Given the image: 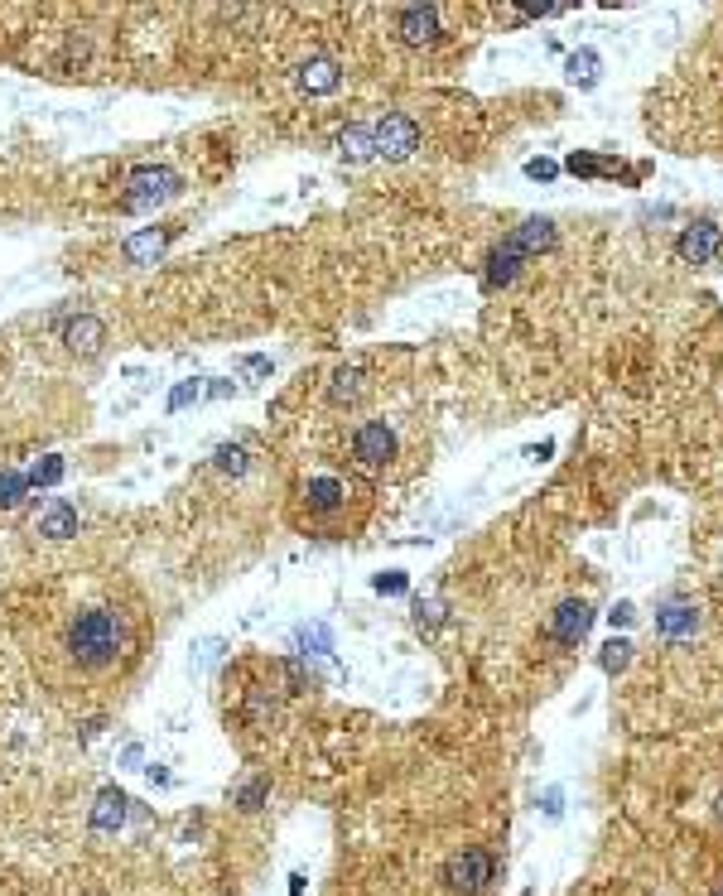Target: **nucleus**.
Masks as SVG:
<instances>
[{
	"mask_svg": "<svg viewBox=\"0 0 723 896\" xmlns=\"http://www.w3.org/2000/svg\"><path fill=\"white\" fill-rule=\"evenodd\" d=\"M632 617H636V613H632V602H617L613 613H608V622H613V627H632Z\"/></svg>",
	"mask_w": 723,
	"mask_h": 896,
	"instance_id": "33",
	"label": "nucleus"
},
{
	"mask_svg": "<svg viewBox=\"0 0 723 896\" xmlns=\"http://www.w3.org/2000/svg\"><path fill=\"white\" fill-rule=\"evenodd\" d=\"M372 588H377V593H406L410 579L400 569H386V573H377V579H372Z\"/></svg>",
	"mask_w": 723,
	"mask_h": 896,
	"instance_id": "30",
	"label": "nucleus"
},
{
	"mask_svg": "<svg viewBox=\"0 0 723 896\" xmlns=\"http://www.w3.org/2000/svg\"><path fill=\"white\" fill-rule=\"evenodd\" d=\"M126 790H116V786H107V790H97V805H92V829L97 834H111V829H121L126 824Z\"/></svg>",
	"mask_w": 723,
	"mask_h": 896,
	"instance_id": "14",
	"label": "nucleus"
},
{
	"mask_svg": "<svg viewBox=\"0 0 723 896\" xmlns=\"http://www.w3.org/2000/svg\"><path fill=\"white\" fill-rule=\"evenodd\" d=\"M521 261H531L526 251H521L511 236L501 242L492 256H487V270H482V290H501V284H511L516 280V270H521Z\"/></svg>",
	"mask_w": 723,
	"mask_h": 896,
	"instance_id": "12",
	"label": "nucleus"
},
{
	"mask_svg": "<svg viewBox=\"0 0 723 896\" xmlns=\"http://www.w3.org/2000/svg\"><path fill=\"white\" fill-rule=\"evenodd\" d=\"M400 39H406L410 48H425L439 39V10L434 5H410L400 10Z\"/></svg>",
	"mask_w": 723,
	"mask_h": 896,
	"instance_id": "13",
	"label": "nucleus"
},
{
	"mask_svg": "<svg viewBox=\"0 0 723 896\" xmlns=\"http://www.w3.org/2000/svg\"><path fill=\"white\" fill-rule=\"evenodd\" d=\"M193 651H198V655H193L198 665H217V661H222V651H227V641H222V636H208V641H198Z\"/></svg>",
	"mask_w": 723,
	"mask_h": 896,
	"instance_id": "29",
	"label": "nucleus"
},
{
	"mask_svg": "<svg viewBox=\"0 0 723 896\" xmlns=\"http://www.w3.org/2000/svg\"><path fill=\"white\" fill-rule=\"evenodd\" d=\"M338 149H343V160H372V130H367V126H352V130H343Z\"/></svg>",
	"mask_w": 723,
	"mask_h": 896,
	"instance_id": "22",
	"label": "nucleus"
},
{
	"mask_svg": "<svg viewBox=\"0 0 723 896\" xmlns=\"http://www.w3.org/2000/svg\"><path fill=\"white\" fill-rule=\"evenodd\" d=\"M598 67H603V58L594 54V48H579V54H569V77H574L579 88H594V82H598Z\"/></svg>",
	"mask_w": 723,
	"mask_h": 896,
	"instance_id": "19",
	"label": "nucleus"
},
{
	"mask_svg": "<svg viewBox=\"0 0 723 896\" xmlns=\"http://www.w3.org/2000/svg\"><path fill=\"white\" fill-rule=\"evenodd\" d=\"M290 896H305V877H299V872L290 877Z\"/></svg>",
	"mask_w": 723,
	"mask_h": 896,
	"instance_id": "34",
	"label": "nucleus"
},
{
	"mask_svg": "<svg viewBox=\"0 0 723 896\" xmlns=\"http://www.w3.org/2000/svg\"><path fill=\"white\" fill-rule=\"evenodd\" d=\"M25 492H29V478L25 472H0V511H10V506H20L25 501Z\"/></svg>",
	"mask_w": 723,
	"mask_h": 896,
	"instance_id": "25",
	"label": "nucleus"
},
{
	"mask_svg": "<svg viewBox=\"0 0 723 896\" xmlns=\"http://www.w3.org/2000/svg\"><path fill=\"white\" fill-rule=\"evenodd\" d=\"M294 82L305 92H338L343 73H338V63H333V58H309V63L294 67Z\"/></svg>",
	"mask_w": 723,
	"mask_h": 896,
	"instance_id": "15",
	"label": "nucleus"
},
{
	"mask_svg": "<svg viewBox=\"0 0 723 896\" xmlns=\"http://www.w3.org/2000/svg\"><path fill=\"white\" fill-rule=\"evenodd\" d=\"M63 343H68V352H77V357H97L102 343H107V324L92 318V314H77V318L63 324Z\"/></svg>",
	"mask_w": 723,
	"mask_h": 896,
	"instance_id": "10",
	"label": "nucleus"
},
{
	"mask_svg": "<svg viewBox=\"0 0 723 896\" xmlns=\"http://www.w3.org/2000/svg\"><path fill=\"white\" fill-rule=\"evenodd\" d=\"M63 651H68V661L88 675L111 670L130 651L126 617L116 613V607H82V613L68 622V632H63Z\"/></svg>",
	"mask_w": 723,
	"mask_h": 896,
	"instance_id": "1",
	"label": "nucleus"
},
{
	"mask_svg": "<svg viewBox=\"0 0 723 896\" xmlns=\"http://www.w3.org/2000/svg\"><path fill=\"white\" fill-rule=\"evenodd\" d=\"M588 627H594V607H588L584 598L560 602V607H554V617H550V636L564 641V646H579V641L588 636Z\"/></svg>",
	"mask_w": 723,
	"mask_h": 896,
	"instance_id": "8",
	"label": "nucleus"
},
{
	"mask_svg": "<svg viewBox=\"0 0 723 896\" xmlns=\"http://www.w3.org/2000/svg\"><path fill=\"white\" fill-rule=\"evenodd\" d=\"M294 646L305 651V655H309V651H314V655H328V651H333V632L324 627V622H314V627H299V632H294Z\"/></svg>",
	"mask_w": 723,
	"mask_h": 896,
	"instance_id": "21",
	"label": "nucleus"
},
{
	"mask_svg": "<svg viewBox=\"0 0 723 896\" xmlns=\"http://www.w3.org/2000/svg\"><path fill=\"white\" fill-rule=\"evenodd\" d=\"M415 149H419V126L410 121V116L391 111L386 121L372 126V155H381V160H410Z\"/></svg>",
	"mask_w": 723,
	"mask_h": 896,
	"instance_id": "5",
	"label": "nucleus"
},
{
	"mask_svg": "<svg viewBox=\"0 0 723 896\" xmlns=\"http://www.w3.org/2000/svg\"><path fill=\"white\" fill-rule=\"evenodd\" d=\"M656 632L661 636H695L699 632V613H695V602H666L661 613H656Z\"/></svg>",
	"mask_w": 723,
	"mask_h": 896,
	"instance_id": "16",
	"label": "nucleus"
},
{
	"mask_svg": "<svg viewBox=\"0 0 723 896\" xmlns=\"http://www.w3.org/2000/svg\"><path fill=\"white\" fill-rule=\"evenodd\" d=\"M63 472H68V463H63L58 453H48V458H39L35 468L25 472V478H29V487H58V482H63Z\"/></svg>",
	"mask_w": 723,
	"mask_h": 896,
	"instance_id": "20",
	"label": "nucleus"
},
{
	"mask_svg": "<svg viewBox=\"0 0 723 896\" xmlns=\"http://www.w3.org/2000/svg\"><path fill=\"white\" fill-rule=\"evenodd\" d=\"M212 468L222 472V478H242V472L251 468V453L242 444H222V448L212 453Z\"/></svg>",
	"mask_w": 723,
	"mask_h": 896,
	"instance_id": "18",
	"label": "nucleus"
},
{
	"mask_svg": "<svg viewBox=\"0 0 723 896\" xmlns=\"http://www.w3.org/2000/svg\"><path fill=\"white\" fill-rule=\"evenodd\" d=\"M526 174H531V179H541V183H550L554 174H560V164H554V160H531V164H526Z\"/></svg>",
	"mask_w": 723,
	"mask_h": 896,
	"instance_id": "31",
	"label": "nucleus"
},
{
	"mask_svg": "<svg viewBox=\"0 0 723 896\" xmlns=\"http://www.w3.org/2000/svg\"><path fill=\"white\" fill-rule=\"evenodd\" d=\"M415 622H419V627H434V622H439V602H419L415 607Z\"/></svg>",
	"mask_w": 723,
	"mask_h": 896,
	"instance_id": "32",
	"label": "nucleus"
},
{
	"mask_svg": "<svg viewBox=\"0 0 723 896\" xmlns=\"http://www.w3.org/2000/svg\"><path fill=\"white\" fill-rule=\"evenodd\" d=\"M676 251H680V261L685 265H709L718 251H723V232H718V222H695V227H685L680 232V242H676Z\"/></svg>",
	"mask_w": 723,
	"mask_h": 896,
	"instance_id": "7",
	"label": "nucleus"
},
{
	"mask_svg": "<svg viewBox=\"0 0 723 896\" xmlns=\"http://www.w3.org/2000/svg\"><path fill=\"white\" fill-rule=\"evenodd\" d=\"M265 790H271V781H251V786H242V790H237V805L246 809V815H256L261 800H265Z\"/></svg>",
	"mask_w": 723,
	"mask_h": 896,
	"instance_id": "27",
	"label": "nucleus"
},
{
	"mask_svg": "<svg viewBox=\"0 0 723 896\" xmlns=\"http://www.w3.org/2000/svg\"><path fill=\"white\" fill-rule=\"evenodd\" d=\"M391 458H396V434H391V425H381V419H367V425L352 429V463H357V468L381 472Z\"/></svg>",
	"mask_w": 723,
	"mask_h": 896,
	"instance_id": "4",
	"label": "nucleus"
},
{
	"mask_svg": "<svg viewBox=\"0 0 723 896\" xmlns=\"http://www.w3.org/2000/svg\"><path fill=\"white\" fill-rule=\"evenodd\" d=\"M198 396H203V386H198V381H179L174 391H170V410H189Z\"/></svg>",
	"mask_w": 723,
	"mask_h": 896,
	"instance_id": "28",
	"label": "nucleus"
},
{
	"mask_svg": "<svg viewBox=\"0 0 723 896\" xmlns=\"http://www.w3.org/2000/svg\"><path fill=\"white\" fill-rule=\"evenodd\" d=\"M497 882V858L487 849H459L444 863V887L453 896H487Z\"/></svg>",
	"mask_w": 723,
	"mask_h": 896,
	"instance_id": "3",
	"label": "nucleus"
},
{
	"mask_svg": "<svg viewBox=\"0 0 723 896\" xmlns=\"http://www.w3.org/2000/svg\"><path fill=\"white\" fill-rule=\"evenodd\" d=\"M564 169H569V174H579V179H594V174H617V164H613V160H594V155H584V149H574V155L564 160Z\"/></svg>",
	"mask_w": 723,
	"mask_h": 896,
	"instance_id": "23",
	"label": "nucleus"
},
{
	"mask_svg": "<svg viewBox=\"0 0 723 896\" xmlns=\"http://www.w3.org/2000/svg\"><path fill=\"white\" fill-rule=\"evenodd\" d=\"M179 189H183L179 169H170V164H140V169H130V179H126L121 208L126 212H155L170 198H179Z\"/></svg>",
	"mask_w": 723,
	"mask_h": 896,
	"instance_id": "2",
	"label": "nucleus"
},
{
	"mask_svg": "<svg viewBox=\"0 0 723 896\" xmlns=\"http://www.w3.org/2000/svg\"><path fill=\"white\" fill-rule=\"evenodd\" d=\"M511 242L526 251V256H541V251L554 246V227L545 222V217H531V222H521V227L511 232Z\"/></svg>",
	"mask_w": 723,
	"mask_h": 896,
	"instance_id": "17",
	"label": "nucleus"
},
{
	"mask_svg": "<svg viewBox=\"0 0 723 896\" xmlns=\"http://www.w3.org/2000/svg\"><path fill=\"white\" fill-rule=\"evenodd\" d=\"M299 501L309 506V520H333V516L347 511L352 487L343 478H309L305 487H299Z\"/></svg>",
	"mask_w": 723,
	"mask_h": 896,
	"instance_id": "6",
	"label": "nucleus"
},
{
	"mask_svg": "<svg viewBox=\"0 0 723 896\" xmlns=\"http://www.w3.org/2000/svg\"><path fill=\"white\" fill-rule=\"evenodd\" d=\"M598 661H603V670H608V675H617V670H627V665H632V641H622V636H613V641H608V646H603V655H598Z\"/></svg>",
	"mask_w": 723,
	"mask_h": 896,
	"instance_id": "26",
	"label": "nucleus"
},
{
	"mask_svg": "<svg viewBox=\"0 0 723 896\" xmlns=\"http://www.w3.org/2000/svg\"><path fill=\"white\" fill-rule=\"evenodd\" d=\"M170 227H140V232H130L126 242H121V256H126V265H155L164 251H170Z\"/></svg>",
	"mask_w": 723,
	"mask_h": 896,
	"instance_id": "9",
	"label": "nucleus"
},
{
	"mask_svg": "<svg viewBox=\"0 0 723 896\" xmlns=\"http://www.w3.org/2000/svg\"><path fill=\"white\" fill-rule=\"evenodd\" d=\"M35 535H44V540H73L77 535V506L63 501V497L44 501V511L35 516Z\"/></svg>",
	"mask_w": 723,
	"mask_h": 896,
	"instance_id": "11",
	"label": "nucleus"
},
{
	"mask_svg": "<svg viewBox=\"0 0 723 896\" xmlns=\"http://www.w3.org/2000/svg\"><path fill=\"white\" fill-rule=\"evenodd\" d=\"M357 396H362V371H357V366L338 371V376H333L328 400H333V405H347V400H357Z\"/></svg>",
	"mask_w": 723,
	"mask_h": 896,
	"instance_id": "24",
	"label": "nucleus"
}]
</instances>
